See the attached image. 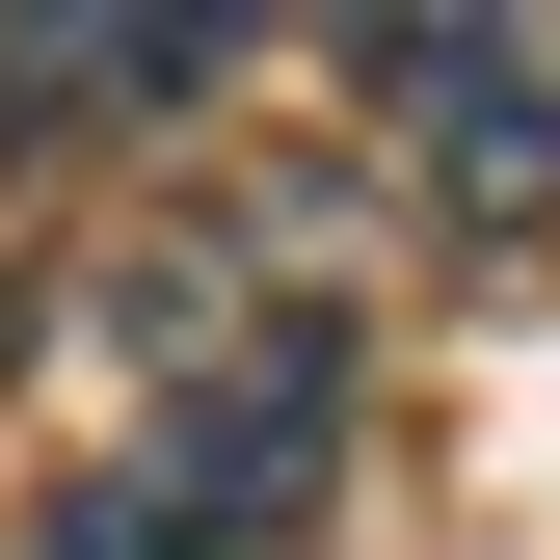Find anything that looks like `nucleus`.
<instances>
[{"label": "nucleus", "mask_w": 560, "mask_h": 560, "mask_svg": "<svg viewBox=\"0 0 560 560\" xmlns=\"http://www.w3.org/2000/svg\"><path fill=\"white\" fill-rule=\"evenodd\" d=\"M347 81H374L400 187H428L454 241H534L560 214V0H374Z\"/></svg>", "instance_id": "2"}, {"label": "nucleus", "mask_w": 560, "mask_h": 560, "mask_svg": "<svg viewBox=\"0 0 560 560\" xmlns=\"http://www.w3.org/2000/svg\"><path fill=\"white\" fill-rule=\"evenodd\" d=\"M241 81V0H0V133H161Z\"/></svg>", "instance_id": "3"}, {"label": "nucleus", "mask_w": 560, "mask_h": 560, "mask_svg": "<svg viewBox=\"0 0 560 560\" xmlns=\"http://www.w3.org/2000/svg\"><path fill=\"white\" fill-rule=\"evenodd\" d=\"M320 480H347V241L294 187H214L81 294L54 560H267Z\"/></svg>", "instance_id": "1"}]
</instances>
